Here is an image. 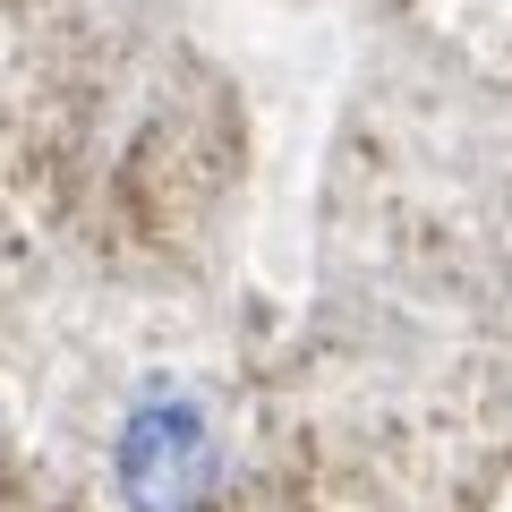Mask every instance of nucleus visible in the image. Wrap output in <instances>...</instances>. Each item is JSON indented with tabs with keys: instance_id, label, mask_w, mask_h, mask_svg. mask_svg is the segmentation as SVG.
<instances>
[{
	"instance_id": "1",
	"label": "nucleus",
	"mask_w": 512,
	"mask_h": 512,
	"mask_svg": "<svg viewBox=\"0 0 512 512\" xmlns=\"http://www.w3.org/2000/svg\"><path fill=\"white\" fill-rule=\"evenodd\" d=\"M111 478H120L128 512H205L222 495V436L205 419L197 393H146L120 419L111 444Z\"/></svg>"
}]
</instances>
